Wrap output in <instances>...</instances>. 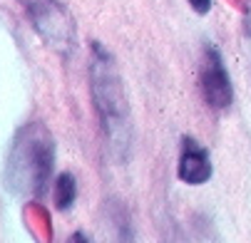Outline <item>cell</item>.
Returning <instances> with one entry per match:
<instances>
[{
	"instance_id": "6",
	"label": "cell",
	"mask_w": 251,
	"mask_h": 243,
	"mask_svg": "<svg viewBox=\"0 0 251 243\" xmlns=\"http://www.w3.org/2000/svg\"><path fill=\"white\" fill-rule=\"evenodd\" d=\"M52 199H55V208L57 211H70L75 206V199H77V179L75 174H60L55 179V189H52Z\"/></svg>"
},
{
	"instance_id": "1",
	"label": "cell",
	"mask_w": 251,
	"mask_h": 243,
	"mask_svg": "<svg viewBox=\"0 0 251 243\" xmlns=\"http://www.w3.org/2000/svg\"><path fill=\"white\" fill-rule=\"evenodd\" d=\"M90 92H92L95 112L102 124V134L107 139V144H110V152L117 159H125L129 154V142H132L129 102H127L117 60L100 43H92Z\"/></svg>"
},
{
	"instance_id": "3",
	"label": "cell",
	"mask_w": 251,
	"mask_h": 243,
	"mask_svg": "<svg viewBox=\"0 0 251 243\" xmlns=\"http://www.w3.org/2000/svg\"><path fill=\"white\" fill-rule=\"evenodd\" d=\"M18 3L27 13L35 32L43 38L45 45H50L62 57H67L75 50L77 43L75 20L60 0H18Z\"/></svg>"
},
{
	"instance_id": "8",
	"label": "cell",
	"mask_w": 251,
	"mask_h": 243,
	"mask_svg": "<svg viewBox=\"0 0 251 243\" xmlns=\"http://www.w3.org/2000/svg\"><path fill=\"white\" fill-rule=\"evenodd\" d=\"M70 243H90V238H87V233H82V231H75L73 236H70Z\"/></svg>"
},
{
	"instance_id": "5",
	"label": "cell",
	"mask_w": 251,
	"mask_h": 243,
	"mask_svg": "<svg viewBox=\"0 0 251 243\" xmlns=\"http://www.w3.org/2000/svg\"><path fill=\"white\" fill-rule=\"evenodd\" d=\"M176 177L189 186H201L211 179V159L209 152L197 142L194 136L184 134L182 147H179V161H176Z\"/></svg>"
},
{
	"instance_id": "7",
	"label": "cell",
	"mask_w": 251,
	"mask_h": 243,
	"mask_svg": "<svg viewBox=\"0 0 251 243\" xmlns=\"http://www.w3.org/2000/svg\"><path fill=\"white\" fill-rule=\"evenodd\" d=\"M187 3L192 5V10H194L197 15H206V13L211 10V0H187Z\"/></svg>"
},
{
	"instance_id": "4",
	"label": "cell",
	"mask_w": 251,
	"mask_h": 243,
	"mask_svg": "<svg viewBox=\"0 0 251 243\" xmlns=\"http://www.w3.org/2000/svg\"><path fill=\"white\" fill-rule=\"evenodd\" d=\"M199 82H201V94L204 102L214 112H224L231 107L234 102V87L226 72V65L222 60V52L206 45L204 47V57H201V72H199Z\"/></svg>"
},
{
	"instance_id": "2",
	"label": "cell",
	"mask_w": 251,
	"mask_h": 243,
	"mask_svg": "<svg viewBox=\"0 0 251 243\" xmlns=\"http://www.w3.org/2000/svg\"><path fill=\"white\" fill-rule=\"evenodd\" d=\"M55 166V139L43 122L23 124L5 159V186L18 199L38 201L48 194Z\"/></svg>"
}]
</instances>
